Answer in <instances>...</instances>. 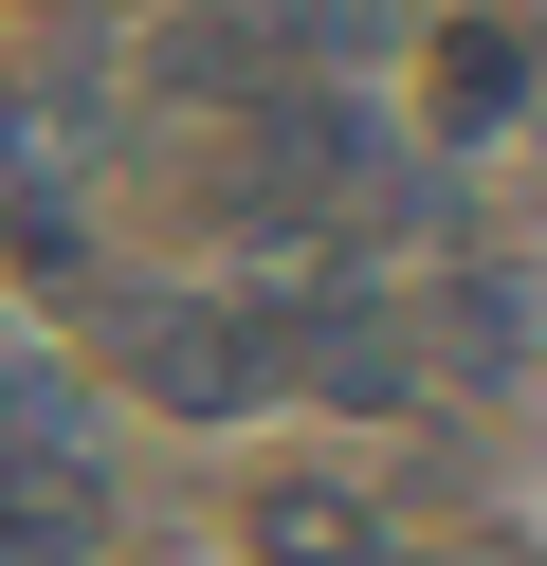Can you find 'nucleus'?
<instances>
[{
  "mask_svg": "<svg viewBox=\"0 0 547 566\" xmlns=\"http://www.w3.org/2000/svg\"><path fill=\"white\" fill-rule=\"evenodd\" d=\"M438 92H456V111L493 128V111H511V19H456V55H438Z\"/></svg>",
  "mask_w": 547,
  "mask_h": 566,
  "instance_id": "3",
  "label": "nucleus"
},
{
  "mask_svg": "<svg viewBox=\"0 0 547 566\" xmlns=\"http://www.w3.org/2000/svg\"><path fill=\"white\" fill-rule=\"evenodd\" d=\"M255 566H383V493L365 475H255Z\"/></svg>",
  "mask_w": 547,
  "mask_h": 566,
  "instance_id": "2",
  "label": "nucleus"
},
{
  "mask_svg": "<svg viewBox=\"0 0 547 566\" xmlns=\"http://www.w3.org/2000/svg\"><path fill=\"white\" fill-rule=\"evenodd\" d=\"M109 366L165 420H255L292 384V311H219V293H128L109 311Z\"/></svg>",
  "mask_w": 547,
  "mask_h": 566,
  "instance_id": "1",
  "label": "nucleus"
}]
</instances>
